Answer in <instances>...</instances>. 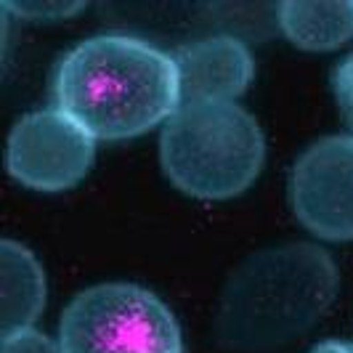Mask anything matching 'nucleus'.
I'll return each instance as SVG.
<instances>
[{
    "label": "nucleus",
    "instance_id": "obj_10",
    "mask_svg": "<svg viewBox=\"0 0 353 353\" xmlns=\"http://www.w3.org/2000/svg\"><path fill=\"white\" fill-rule=\"evenodd\" d=\"M0 353H64L59 340H51L48 335L37 330H21L14 335H3Z\"/></svg>",
    "mask_w": 353,
    "mask_h": 353
},
{
    "label": "nucleus",
    "instance_id": "obj_6",
    "mask_svg": "<svg viewBox=\"0 0 353 353\" xmlns=\"http://www.w3.org/2000/svg\"><path fill=\"white\" fill-rule=\"evenodd\" d=\"M292 210L330 242L353 239V136H327L303 152L290 173Z\"/></svg>",
    "mask_w": 353,
    "mask_h": 353
},
{
    "label": "nucleus",
    "instance_id": "obj_9",
    "mask_svg": "<svg viewBox=\"0 0 353 353\" xmlns=\"http://www.w3.org/2000/svg\"><path fill=\"white\" fill-rule=\"evenodd\" d=\"M279 27L303 51H335L353 37V3H282Z\"/></svg>",
    "mask_w": 353,
    "mask_h": 353
},
{
    "label": "nucleus",
    "instance_id": "obj_12",
    "mask_svg": "<svg viewBox=\"0 0 353 353\" xmlns=\"http://www.w3.org/2000/svg\"><path fill=\"white\" fill-rule=\"evenodd\" d=\"M335 96L340 112L345 117L348 128L353 130V53L348 59H343L335 70Z\"/></svg>",
    "mask_w": 353,
    "mask_h": 353
},
{
    "label": "nucleus",
    "instance_id": "obj_11",
    "mask_svg": "<svg viewBox=\"0 0 353 353\" xmlns=\"http://www.w3.org/2000/svg\"><path fill=\"white\" fill-rule=\"evenodd\" d=\"M8 11H14L19 17L32 19V21H59V19H70L77 11H83V3H21V6H6Z\"/></svg>",
    "mask_w": 353,
    "mask_h": 353
},
{
    "label": "nucleus",
    "instance_id": "obj_8",
    "mask_svg": "<svg viewBox=\"0 0 353 353\" xmlns=\"http://www.w3.org/2000/svg\"><path fill=\"white\" fill-rule=\"evenodd\" d=\"M46 308V271L35 255L14 239L0 245V319L3 335L32 330Z\"/></svg>",
    "mask_w": 353,
    "mask_h": 353
},
{
    "label": "nucleus",
    "instance_id": "obj_2",
    "mask_svg": "<svg viewBox=\"0 0 353 353\" xmlns=\"http://www.w3.org/2000/svg\"><path fill=\"white\" fill-rule=\"evenodd\" d=\"M53 99L93 139H133L178 109L176 64L139 37H90L59 61Z\"/></svg>",
    "mask_w": 353,
    "mask_h": 353
},
{
    "label": "nucleus",
    "instance_id": "obj_7",
    "mask_svg": "<svg viewBox=\"0 0 353 353\" xmlns=\"http://www.w3.org/2000/svg\"><path fill=\"white\" fill-rule=\"evenodd\" d=\"M178 106L236 104L252 83V56L236 37L212 35L186 43L173 53Z\"/></svg>",
    "mask_w": 353,
    "mask_h": 353
},
{
    "label": "nucleus",
    "instance_id": "obj_13",
    "mask_svg": "<svg viewBox=\"0 0 353 353\" xmlns=\"http://www.w3.org/2000/svg\"><path fill=\"white\" fill-rule=\"evenodd\" d=\"M311 353H353V343H340V340H327L319 343Z\"/></svg>",
    "mask_w": 353,
    "mask_h": 353
},
{
    "label": "nucleus",
    "instance_id": "obj_3",
    "mask_svg": "<svg viewBox=\"0 0 353 353\" xmlns=\"http://www.w3.org/2000/svg\"><path fill=\"white\" fill-rule=\"evenodd\" d=\"M263 159L261 125L236 104L178 106L159 136L165 176L196 199H231L248 192Z\"/></svg>",
    "mask_w": 353,
    "mask_h": 353
},
{
    "label": "nucleus",
    "instance_id": "obj_5",
    "mask_svg": "<svg viewBox=\"0 0 353 353\" xmlns=\"http://www.w3.org/2000/svg\"><path fill=\"white\" fill-rule=\"evenodd\" d=\"M96 157V139L64 112L37 109L24 114L6 149L8 173L35 192H67L88 176Z\"/></svg>",
    "mask_w": 353,
    "mask_h": 353
},
{
    "label": "nucleus",
    "instance_id": "obj_1",
    "mask_svg": "<svg viewBox=\"0 0 353 353\" xmlns=\"http://www.w3.org/2000/svg\"><path fill=\"white\" fill-rule=\"evenodd\" d=\"M340 271L327 250L287 242L248 255L215 308V337L234 353H271L301 340L335 303Z\"/></svg>",
    "mask_w": 353,
    "mask_h": 353
},
{
    "label": "nucleus",
    "instance_id": "obj_4",
    "mask_svg": "<svg viewBox=\"0 0 353 353\" xmlns=\"http://www.w3.org/2000/svg\"><path fill=\"white\" fill-rule=\"evenodd\" d=\"M59 345L64 353H183L173 311L125 282L77 292L59 321Z\"/></svg>",
    "mask_w": 353,
    "mask_h": 353
}]
</instances>
